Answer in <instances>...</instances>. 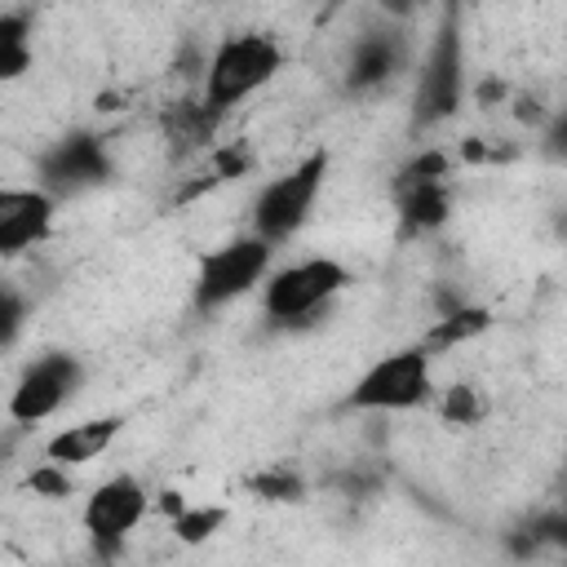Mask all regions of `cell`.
Segmentation results:
<instances>
[{"label": "cell", "instance_id": "cell-1", "mask_svg": "<svg viewBox=\"0 0 567 567\" xmlns=\"http://www.w3.org/2000/svg\"><path fill=\"white\" fill-rule=\"evenodd\" d=\"M465 4L470 0H439V22L412 80V133L447 124L465 102Z\"/></svg>", "mask_w": 567, "mask_h": 567}, {"label": "cell", "instance_id": "cell-2", "mask_svg": "<svg viewBox=\"0 0 567 567\" xmlns=\"http://www.w3.org/2000/svg\"><path fill=\"white\" fill-rule=\"evenodd\" d=\"M350 284H354V275L337 257H323L319 252V257L288 261V266L270 270L266 284H261V319L275 332L310 328Z\"/></svg>", "mask_w": 567, "mask_h": 567}, {"label": "cell", "instance_id": "cell-3", "mask_svg": "<svg viewBox=\"0 0 567 567\" xmlns=\"http://www.w3.org/2000/svg\"><path fill=\"white\" fill-rule=\"evenodd\" d=\"M284 62H288V53L279 49V40L270 31H230L208 53V66L199 75V97H204V106L226 115L244 97L261 93L284 71Z\"/></svg>", "mask_w": 567, "mask_h": 567}, {"label": "cell", "instance_id": "cell-4", "mask_svg": "<svg viewBox=\"0 0 567 567\" xmlns=\"http://www.w3.org/2000/svg\"><path fill=\"white\" fill-rule=\"evenodd\" d=\"M430 399H434V354L421 341H412V346H399L372 359L346 390L341 408L390 416V412H416Z\"/></svg>", "mask_w": 567, "mask_h": 567}, {"label": "cell", "instance_id": "cell-5", "mask_svg": "<svg viewBox=\"0 0 567 567\" xmlns=\"http://www.w3.org/2000/svg\"><path fill=\"white\" fill-rule=\"evenodd\" d=\"M328 168H332V155L323 146L306 151L288 173L270 177L257 199H252V235H261L266 244H292L310 213H315V199L323 195V182H328Z\"/></svg>", "mask_w": 567, "mask_h": 567}, {"label": "cell", "instance_id": "cell-6", "mask_svg": "<svg viewBox=\"0 0 567 567\" xmlns=\"http://www.w3.org/2000/svg\"><path fill=\"white\" fill-rule=\"evenodd\" d=\"M270 257H275V244H266L261 235H235L217 248H208L195 266V279H190V306L195 315H217L226 306H235L239 297L257 292L270 275Z\"/></svg>", "mask_w": 567, "mask_h": 567}, {"label": "cell", "instance_id": "cell-7", "mask_svg": "<svg viewBox=\"0 0 567 567\" xmlns=\"http://www.w3.org/2000/svg\"><path fill=\"white\" fill-rule=\"evenodd\" d=\"M111 177H115V159L106 151V137L93 128H71L35 155V186H44L58 199L97 190Z\"/></svg>", "mask_w": 567, "mask_h": 567}, {"label": "cell", "instance_id": "cell-8", "mask_svg": "<svg viewBox=\"0 0 567 567\" xmlns=\"http://www.w3.org/2000/svg\"><path fill=\"white\" fill-rule=\"evenodd\" d=\"M80 390H84V363H80V354H71V350H44V354H35L22 368V377H18L13 394H9V421L13 425H40V421L58 416Z\"/></svg>", "mask_w": 567, "mask_h": 567}, {"label": "cell", "instance_id": "cell-9", "mask_svg": "<svg viewBox=\"0 0 567 567\" xmlns=\"http://www.w3.org/2000/svg\"><path fill=\"white\" fill-rule=\"evenodd\" d=\"M155 496L146 492L142 478L133 474H111L106 483H97L89 496H84V509H80V523L93 540V549L102 558H115L124 549V540L142 527V518L151 514Z\"/></svg>", "mask_w": 567, "mask_h": 567}, {"label": "cell", "instance_id": "cell-10", "mask_svg": "<svg viewBox=\"0 0 567 567\" xmlns=\"http://www.w3.org/2000/svg\"><path fill=\"white\" fill-rule=\"evenodd\" d=\"M408 35H403V22L399 18H377L372 27H363L350 49H346V62H341V89L350 97H372L381 93L394 75L408 71Z\"/></svg>", "mask_w": 567, "mask_h": 567}, {"label": "cell", "instance_id": "cell-11", "mask_svg": "<svg viewBox=\"0 0 567 567\" xmlns=\"http://www.w3.org/2000/svg\"><path fill=\"white\" fill-rule=\"evenodd\" d=\"M58 226V195L44 186H4L0 190V257H22L40 248Z\"/></svg>", "mask_w": 567, "mask_h": 567}, {"label": "cell", "instance_id": "cell-12", "mask_svg": "<svg viewBox=\"0 0 567 567\" xmlns=\"http://www.w3.org/2000/svg\"><path fill=\"white\" fill-rule=\"evenodd\" d=\"M390 190H394V217H399V235L403 239H425V235L447 226V217H452V186H447V177H439V182H408V186H390Z\"/></svg>", "mask_w": 567, "mask_h": 567}, {"label": "cell", "instance_id": "cell-13", "mask_svg": "<svg viewBox=\"0 0 567 567\" xmlns=\"http://www.w3.org/2000/svg\"><path fill=\"white\" fill-rule=\"evenodd\" d=\"M124 434V416L120 412H106V416H84V421H71L62 425L58 434H49L44 443V456L49 461H62V465H89L97 461L115 439Z\"/></svg>", "mask_w": 567, "mask_h": 567}, {"label": "cell", "instance_id": "cell-14", "mask_svg": "<svg viewBox=\"0 0 567 567\" xmlns=\"http://www.w3.org/2000/svg\"><path fill=\"white\" fill-rule=\"evenodd\" d=\"M217 124L221 115L213 106H204V97H177L159 111V133L164 142L177 151V155H190V151H213L217 142Z\"/></svg>", "mask_w": 567, "mask_h": 567}, {"label": "cell", "instance_id": "cell-15", "mask_svg": "<svg viewBox=\"0 0 567 567\" xmlns=\"http://www.w3.org/2000/svg\"><path fill=\"white\" fill-rule=\"evenodd\" d=\"M492 323H496V315H492L483 301H452V306H443L439 319L421 332V346L439 359V354H447V350H456V346L478 341Z\"/></svg>", "mask_w": 567, "mask_h": 567}, {"label": "cell", "instance_id": "cell-16", "mask_svg": "<svg viewBox=\"0 0 567 567\" xmlns=\"http://www.w3.org/2000/svg\"><path fill=\"white\" fill-rule=\"evenodd\" d=\"M244 492H248L252 501H261V505H301V501L310 496V483H306V474H301L297 465L275 461V465L252 470V474L244 478Z\"/></svg>", "mask_w": 567, "mask_h": 567}, {"label": "cell", "instance_id": "cell-17", "mask_svg": "<svg viewBox=\"0 0 567 567\" xmlns=\"http://www.w3.org/2000/svg\"><path fill=\"white\" fill-rule=\"evenodd\" d=\"M35 62L31 49V13L27 9H9L0 13V80H22Z\"/></svg>", "mask_w": 567, "mask_h": 567}, {"label": "cell", "instance_id": "cell-18", "mask_svg": "<svg viewBox=\"0 0 567 567\" xmlns=\"http://www.w3.org/2000/svg\"><path fill=\"white\" fill-rule=\"evenodd\" d=\"M514 554H540V549H563L567 554V509H540L532 514L514 536H509Z\"/></svg>", "mask_w": 567, "mask_h": 567}, {"label": "cell", "instance_id": "cell-19", "mask_svg": "<svg viewBox=\"0 0 567 567\" xmlns=\"http://www.w3.org/2000/svg\"><path fill=\"white\" fill-rule=\"evenodd\" d=\"M483 416H487V399H483L478 385L456 381V385H447V390L439 394V421H443V425L470 430V425H478Z\"/></svg>", "mask_w": 567, "mask_h": 567}, {"label": "cell", "instance_id": "cell-20", "mask_svg": "<svg viewBox=\"0 0 567 567\" xmlns=\"http://www.w3.org/2000/svg\"><path fill=\"white\" fill-rule=\"evenodd\" d=\"M226 527V505H190L186 501V509H177L173 518H168V532L182 540V545H204V540H213L217 532Z\"/></svg>", "mask_w": 567, "mask_h": 567}, {"label": "cell", "instance_id": "cell-21", "mask_svg": "<svg viewBox=\"0 0 567 567\" xmlns=\"http://www.w3.org/2000/svg\"><path fill=\"white\" fill-rule=\"evenodd\" d=\"M439 177H452V155L443 146H421L412 159L399 164L394 182L390 186H408V182H439Z\"/></svg>", "mask_w": 567, "mask_h": 567}, {"label": "cell", "instance_id": "cell-22", "mask_svg": "<svg viewBox=\"0 0 567 567\" xmlns=\"http://www.w3.org/2000/svg\"><path fill=\"white\" fill-rule=\"evenodd\" d=\"M27 487H31L40 501H66V496H75V474H71V465L44 456V461L27 474Z\"/></svg>", "mask_w": 567, "mask_h": 567}, {"label": "cell", "instance_id": "cell-23", "mask_svg": "<svg viewBox=\"0 0 567 567\" xmlns=\"http://www.w3.org/2000/svg\"><path fill=\"white\" fill-rule=\"evenodd\" d=\"M252 168V146L248 142H217L213 155H208V173L217 177V186L235 182V177H248Z\"/></svg>", "mask_w": 567, "mask_h": 567}, {"label": "cell", "instance_id": "cell-24", "mask_svg": "<svg viewBox=\"0 0 567 567\" xmlns=\"http://www.w3.org/2000/svg\"><path fill=\"white\" fill-rule=\"evenodd\" d=\"M22 323H27V301H22V292H18L13 284H4V288H0V346H4V350L18 346Z\"/></svg>", "mask_w": 567, "mask_h": 567}, {"label": "cell", "instance_id": "cell-25", "mask_svg": "<svg viewBox=\"0 0 567 567\" xmlns=\"http://www.w3.org/2000/svg\"><path fill=\"white\" fill-rule=\"evenodd\" d=\"M540 155L554 164H567V102L549 111V120L540 124Z\"/></svg>", "mask_w": 567, "mask_h": 567}, {"label": "cell", "instance_id": "cell-26", "mask_svg": "<svg viewBox=\"0 0 567 567\" xmlns=\"http://www.w3.org/2000/svg\"><path fill=\"white\" fill-rule=\"evenodd\" d=\"M474 97H478V106H496V102L509 97V89H505V80H483V84L474 89Z\"/></svg>", "mask_w": 567, "mask_h": 567}, {"label": "cell", "instance_id": "cell-27", "mask_svg": "<svg viewBox=\"0 0 567 567\" xmlns=\"http://www.w3.org/2000/svg\"><path fill=\"white\" fill-rule=\"evenodd\" d=\"M155 509H159L164 518H173L177 509H186V496H182V492H173V487H164V492H155Z\"/></svg>", "mask_w": 567, "mask_h": 567}, {"label": "cell", "instance_id": "cell-28", "mask_svg": "<svg viewBox=\"0 0 567 567\" xmlns=\"http://www.w3.org/2000/svg\"><path fill=\"white\" fill-rule=\"evenodd\" d=\"M563 487H567V465H563Z\"/></svg>", "mask_w": 567, "mask_h": 567}]
</instances>
